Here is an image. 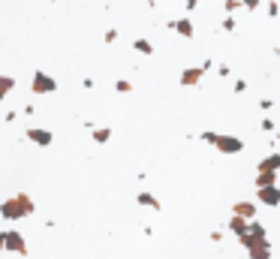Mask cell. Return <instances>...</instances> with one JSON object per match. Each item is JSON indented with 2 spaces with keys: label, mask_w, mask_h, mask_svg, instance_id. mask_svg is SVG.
<instances>
[{
  "label": "cell",
  "mask_w": 280,
  "mask_h": 259,
  "mask_svg": "<svg viewBox=\"0 0 280 259\" xmlns=\"http://www.w3.org/2000/svg\"><path fill=\"white\" fill-rule=\"evenodd\" d=\"M33 211H36V202H33L27 193H15V196H9L6 202H0V217H3L6 223H18V220L30 217Z\"/></svg>",
  "instance_id": "6da1fadb"
},
{
  "label": "cell",
  "mask_w": 280,
  "mask_h": 259,
  "mask_svg": "<svg viewBox=\"0 0 280 259\" xmlns=\"http://www.w3.org/2000/svg\"><path fill=\"white\" fill-rule=\"evenodd\" d=\"M238 241H241V247L247 250L250 259H271V241H268V235H265V238H256V235L244 232Z\"/></svg>",
  "instance_id": "7a4b0ae2"
},
{
  "label": "cell",
  "mask_w": 280,
  "mask_h": 259,
  "mask_svg": "<svg viewBox=\"0 0 280 259\" xmlns=\"http://www.w3.org/2000/svg\"><path fill=\"white\" fill-rule=\"evenodd\" d=\"M0 244H3V250L6 253H15V256H27L30 250H27V238L18 232V229H3V235H0Z\"/></svg>",
  "instance_id": "3957f363"
},
{
  "label": "cell",
  "mask_w": 280,
  "mask_h": 259,
  "mask_svg": "<svg viewBox=\"0 0 280 259\" xmlns=\"http://www.w3.org/2000/svg\"><path fill=\"white\" fill-rule=\"evenodd\" d=\"M30 91H33L36 97L54 94V91H57V81H54V75H48L45 69H36V72H33V81H30Z\"/></svg>",
  "instance_id": "277c9868"
},
{
  "label": "cell",
  "mask_w": 280,
  "mask_h": 259,
  "mask_svg": "<svg viewBox=\"0 0 280 259\" xmlns=\"http://www.w3.org/2000/svg\"><path fill=\"white\" fill-rule=\"evenodd\" d=\"M220 154H241L244 151V139H238V136H232V133H220V139H217V145H214Z\"/></svg>",
  "instance_id": "5b68a950"
},
{
  "label": "cell",
  "mask_w": 280,
  "mask_h": 259,
  "mask_svg": "<svg viewBox=\"0 0 280 259\" xmlns=\"http://www.w3.org/2000/svg\"><path fill=\"white\" fill-rule=\"evenodd\" d=\"M24 136H27V142L39 145V148H48L54 142V133L51 130H42V127H30V130H24Z\"/></svg>",
  "instance_id": "8992f818"
},
{
  "label": "cell",
  "mask_w": 280,
  "mask_h": 259,
  "mask_svg": "<svg viewBox=\"0 0 280 259\" xmlns=\"http://www.w3.org/2000/svg\"><path fill=\"white\" fill-rule=\"evenodd\" d=\"M256 202H262V205H268V208H277L280 205V184H274V187H259V190H256Z\"/></svg>",
  "instance_id": "52a82bcc"
},
{
  "label": "cell",
  "mask_w": 280,
  "mask_h": 259,
  "mask_svg": "<svg viewBox=\"0 0 280 259\" xmlns=\"http://www.w3.org/2000/svg\"><path fill=\"white\" fill-rule=\"evenodd\" d=\"M169 30H175L178 36H184V39H190L193 36V18L190 15H184V18H169V24H166Z\"/></svg>",
  "instance_id": "ba28073f"
},
{
  "label": "cell",
  "mask_w": 280,
  "mask_h": 259,
  "mask_svg": "<svg viewBox=\"0 0 280 259\" xmlns=\"http://www.w3.org/2000/svg\"><path fill=\"white\" fill-rule=\"evenodd\" d=\"M202 75H205V66L199 63V66H187V69H181V78H178V81H181L184 88H196V84L202 81Z\"/></svg>",
  "instance_id": "9c48e42d"
},
{
  "label": "cell",
  "mask_w": 280,
  "mask_h": 259,
  "mask_svg": "<svg viewBox=\"0 0 280 259\" xmlns=\"http://www.w3.org/2000/svg\"><path fill=\"white\" fill-rule=\"evenodd\" d=\"M226 226H229V232H232V235H238V238H241V235L250 229V220H247V217H241V214H232Z\"/></svg>",
  "instance_id": "30bf717a"
},
{
  "label": "cell",
  "mask_w": 280,
  "mask_h": 259,
  "mask_svg": "<svg viewBox=\"0 0 280 259\" xmlns=\"http://www.w3.org/2000/svg\"><path fill=\"white\" fill-rule=\"evenodd\" d=\"M265 169H271V172H280V154H277V151L265 154V157L256 163V172H265Z\"/></svg>",
  "instance_id": "8fae6325"
},
{
  "label": "cell",
  "mask_w": 280,
  "mask_h": 259,
  "mask_svg": "<svg viewBox=\"0 0 280 259\" xmlns=\"http://www.w3.org/2000/svg\"><path fill=\"white\" fill-rule=\"evenodd\" d=\"M136 202L142 205V208H151V211H160L163 205H160V199L154 196V193H148V190H142L139 196H136Z\"/></svg>",
  "instance_id": "7c38bea8"
},
{
  "label": "cell",
  "mask_w": 280,
  "mask_h": 259,
  "mask_svg": "<svg viewBox=\"0 0 280 259\" xmlns=\"http://www.w3.org/2000/svg\"><path fill=\"white\" fill-rule=\"evenodd\" d=\"M232 214H241L247 220H256V202H235L232 205Z\"/></svg>",
  "instance_id": "4fadbf2b"
},
{
  "label": "cell",
  "mask_w": 280,
  "mask_h": 259,
  "mask_svg": "<svg viewBox=\"0 0 280 259\" xmlns=\"http://www.w3.org/2000/svg\"><path fill=\"white\" fill-rule=\"evenodd\" d=\"M274 184H277V172H271V169L256 172V190L259 187H274Z\"/></svg>",
  "instance_id": "5bb4252c"
},
{
  "label": "cell",
  "mask_w": 280,
  "mask_h": 259,
  "mask_svg": "<svg viewBox=\"0 0 280 259\" xmlns=\"http://www.w3.org/2000/svg\"><path fill=\"white\" fill-rule=\"evenodd\" d=\"M133 48H136L139 54H145V57H151V54H154V45H151V42H148L145 36H139V39H133Z\"/></svg>",
  "instance_id": "9a60e30c"
},
{
  "label": "cell",
  "mask_w": 280,
  "mask_h": 259,
  "mask_svg": "<svg viewBox=\"0 0 280 259\" xmlns=\"http://www.w3.org/2000/svg\"><path fill=\"white\" fill-rule=\"evenodd\" d=\"M12 88H15V78L12 75H0V100H6L12 94Z\"/></svg>",
  "instance_id": "2e32d148"
},
{
  "label": "cell",
  "mask_w": 280,
  "mask_h": 259,
  "mask_svg": "<svg viewBox=\"0 0 280 259\" xmlns=\"http://www.w3.org/2000/svg\"><path fill=\"white\" fill-rule=\"evenodd\" d=\"M90 136H94V142H97V145H106V142L112 139V127H100V130H94Z\"/></svg>",
  "instance_id": "e0dca14e"
},
{
  "label": "cell",
  "mask_w": 280,
  "mask_h": 259,
  "mask_svg": "<svg viewBox=\"0 0 280 259\" xmlns=\"http://www.w3.org/2000/svg\"><path fill=\"white\" fill-rule=\"evenodd\" d=\"M199 139H202L205 145H217V139H220V133H214V130H202V133H199Z\"/></svg>",
  "instance_id": "ac0fdd59"
},
{
  "label": "cell",
  "mask_w": 280,
  "mask_h": 259,
  "mask_svg": "<svg viewBox=\"0 0 280 259\" xmlns=\"http://www.w3.org/2000/svg\"><path fill=\"white\" fill-rule=\"evenodd\" d=\"M247 232H250V235H256V238H265V235H268V232H265V226H262L259 220H250V229H247Z\"/></svg>",
  "instance_id": "d6986e66"
},
{
  "label": "cell",
  "mask_w": 280,
  "mask_h": 259,
  "mask_svg": "<svg viewBox=\"0 0 280 259\" xmlns=\"http://www.w3.org/2000/svg\"><path fill=\"white\" fill-rule=\"evenodd\" d=\"M115 91H118V94H133V81L118 78V81H115Z\"/></svg>",
  "instance_id": "ffe728a7"
},
{
  "label": "cell",
  "mask_w": 280,
  "mask_h": 259,
  "mask_svg": "<svg viewBox=\"0 0 280 259\" xmlns=\"http://www.w3.org/2000/svg\"><path fill=\"white\" fill-rule=\"evenodd\" d=\"M223 9L226 12H238V9H244V3L241 0H223Z\"/></svg>",
  "instance_id": "44dd1931"
},
{
  "label": "cell",
  "mask_w": 280,
  "mask_h": 259,
  "mask_svg": "<svg viewBox=\"0 0 280 259\" xmlns=\"http://www.w3.org/2000/svg\"><path fill=\"white\" fill-rule=\"evenodd\" d=\"M265 12H268V18H277V15H280V6H277V0H268V6H265Z\"/></svg>",
  "instance_id": "7402d4cb"
},
{
  "label": "cell",
  "mask_w": 280,
  "mask_h": 259,
  "mask_svg": "<svg viewBox=\"0 0 280 259\" xmlns=\"http://www.w3.org/2000/svg\"><path fill=\"white\" fill-rule=\"evenodd\" d=\"M220 27H223L226 33H232V30H235V18H232V12H229V15L223 18V24H220Z\"/></svg>",
  "instance_id": "603a6c76"
},
{
  "label": "cell",
  "mask_w": 280,
  "mask_h": 259,
  "mask_svg": "<svg viewBox=\"0 0 280 259\" xmlns=\"http://www.w3.org/2000/svg\"><path fill=\"white\" fill-rule=\"evenodd\" d=\"M103 39H106L109 45H115V42H118V30H115V27H109V30L103 33Z\"/></svg>",
  "instance_id": "cb8c5ba5"
},
{
  "label": "cell",
  "mask_w": 280,
  "mask_h": 259,
  "mask_svg": "<svg viewBox=\"0 0 280 259\" xmlns=\"http://www.w3.org/2000/svg\"><path fill=\"white\" fill-rule=\"evenodd\" d=\"M232 91H235V94H244V91H247V81H244V78H238V81L232 84Z\"/></svg>",
  "instance_id": "d4e9b609"
},
{
  "label": "cell",
  "mask_w": 280,
  "mask_h": 259,
  "mask_svg": "<svg viewBox=\"0 0 280 259\" xmlns=\"http://www.w3.org/2000/svg\"><path fill=\"white\" fill-rule=\"evenodd\" d=\"M259 109H262V112H268V109H274V100H268V97H262V100H259Z\"/></svg>",
  "instance_id": "484cf974"
},
{
  "label": "cell",
  "mask_w": 280,
  "mask_h": 259,
  "mask_svg": "<svg viewBox=\"0 0 280 259\" xmlns=\"http://www.w3.org/2000/svg\"><path fill=\"white\" fill-rule=\"evenodd\" d=\"M259 130H262V133H271V130H274V121H271V118H262V127H259Z\"/></svg>",
  "instance_id": "4316f807"
},
{
  "label": "cell",
  "mask_w": 280,
  "mask_h": 259,
  "mask_svg": "<svg viewBox=\"0 0 280 259\" xmlns=\"http://www.w3.org/2000/svg\"><path fill=\"white\" fill-rule=\"evenodd\" d=\"M241 3H244L247 12H256V9H259V0H241Z\"/></svg>",
  "instance_id": "83f0119b"
},
{
  "label": "cell",
  "mask_w": 280,
  "mask_h": 259,
  "mask_svg": "<svg viewBox=\"0 0 280 259\" xmlns=\"http://www.w3.org/2000/svg\"><path fill=\"white\" fill-rule=\"evenodd\" d=\"M211 241H217V244H220V241H223V232H220V229H214V232H211Z\"/></svg>",
  "instance_id": "f1b7e54d"
},
{
  "label": "cell",
  "mask_w": 280,
  "mask_h": 259,
  "mask_svg": "<svg viewBox=\"0 0 280 259\" xmlns=\"http://www.w3.org/2000/svg\"><path fill=\"white\" fill-rule=\"evenodd\" d=\"M196 6H199V0H184V9H190V12H193Z\"/></svg>",
  "instance_id": "f546056e"
},
{
  "label": "cell",
  "mask_w": 280,
  "mask_h": 259,
  "mask_svg": "<svg viewBox=\"0 0 280 259\" xmlns=\"http://www.w3.org/2000/svg\"><path fill=\"white\" fill-rule=\"evenodd\" d=\"M274 54H277V57H280V45H274Z\"/></svg>",
  "instance_id": "4dcf8cb0"
},
{
  "label": "cell",
  "mask_w": 280,
  "mask_h": 259,
  "mask_svg": "<svg viewBox=\"0 0 280 259\" xmlns=\"http://www.w3.org/2000/svg\"><path fill=\"white\" fill-rule=\"evenodd\" d=\"M274 142H280V133H277V136H274Z\"/></svg>",
  "instance_id": "1f68e13d"
}]
</instances>
